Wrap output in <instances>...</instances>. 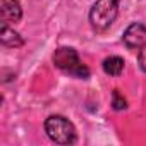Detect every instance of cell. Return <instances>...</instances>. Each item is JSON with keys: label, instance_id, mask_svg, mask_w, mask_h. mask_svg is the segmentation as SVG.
Here are the masks:
<instances>
[{"label": "cell", "instance_id": "2", "mask_svg": "<svg viewBox=\"0 0 146 146\" xmlns=\"http://www.w3.org/2000/svg\"><path fill=\"white\" fill-rule=\"evenodd\" d=\"M45 132L57 144H74L78 141L74 124L64 115H50L45 120Z\"/></svg>", "mask_w": 146, "mask_h": 146}, {"label": "cell", "instance_id": "3", "mask_svg": "<svg viewBox=\"0 0 146 146\" xmlns=\"http://www.w3.org/2000/svg\"><path fill=\"white\" fill-rule=\"evenodd\" d=\"M119 14V0H96L90 11V23L96 31L108 29Z\"/></svg>", "mask_w": 146, "mask_h": 146}, {"label": "cell", "instance_id": "8", "mask_svg": "<svg viewBox=\"0 0 146 146\" xmlns=\"http://www.w3.org/2000/svg\"><path fill=\"white\" fill-rule=\"evenodd\" d=\"M112 107L115 110H124L127 107V102H125L124 95L119 90H113V93H112Z\"/></svg>", "mask_w": 146, "mask_h": 146}, {"label": "cell", "instance_id": "6", "mask_svg": "<svg viewBox=\"0 0 146 146\" xmlns=\"http://www.w3.org/2000/svg\"><path fill=\"white\" fill-rule=\"evenodd\" d=\"M0 41H2L5 46H11V48H17V46L24 45V40L21 38V35L16 33L12 28H9V23L2 24V29H0Z\"/></svg>", "mask_w": 146, "mask_h": 146}, {"label": "cell", "instance_id": "7", "mask_svg": "<svg viewBox=\"0 0 146 146\" xmlns=\"http://www.w3.org/2000/svg\"><path fill=\"white\" fill-rule=\"evenodd\" d=\"M103 70H105V74L108 76H120L122 74V70H124V58L119 57V55H112V57H107L103 60Z\"/></svg>", "mask_w": 146, "mask_h": 146}, {"label": "cell", "instance_id": "1", "mask_svg": "<svg viewBox=\"0 0 146 146\" xmlns=\"http://www.w3.org/2000/svg\"><path fill=\"white\" fill-rule=\"evenodd\" d=\"M53 64L57 69H60L62 72L78 78V79H88L90 78V69L81 62L78 52L72 46H60L55 50L53 53Z\"/></svg>", "mask_w": 146, "mask_h": 146}, {"label": "cell", "instance_id": "5", "mask_svg": "<svg viewBox=\"0 0 146 146\" xmlns=\"http://www.w3.org/2000/svg\"><path fill=\"white\" fill-rule=\"evenodd\" d=\"M0 14L4 23H19L23 17V7L17 0H2L0 2Z\"/></svg>", "mask_w": 146, "mask_h": 146}, {"label": "cell", "instance_id": "4", "mask_svg": "<svg viewBox=\"0 0 146 146\" xmlns=\"http://www.w3.org/2000/svg\"><path fill=\"white\" fill-rule=\"evenodd\" d=\"M122 41L129 50L137 53V64L143 72H146V26L141 23H132L122 35Z\"/></svg>", "mask_w": 146, "mask_h": 146}]
</instances>
